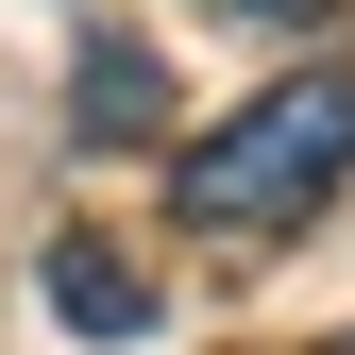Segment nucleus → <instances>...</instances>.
Returning <instances> with one entry per match:
<instances>
[{"label": "nucleus", "mask_w": 355, "mask_h": 355, "mask_svg": "<svg viewBox=\"0 0 355 355\" xmlns=\"http://www.w3.org/2000/svg\"><path fill=\"white\" fill-rule=\"evenodd\" d=\"M355 187V68H288V85H254L237 119H203L187 153H169V203L220 220V237H288V220H322Z\"/></svg>", "instance_id": "1"}, {"label": "nucleus", "mask_w": 355, "mask_h": 355, "mask_svg": "<svg viewBox=\"0 0 355 355\" xmlns=\"http://www.w3.org/2000/svg\"><path fill=\"white\" fill-rule=\"evenodd\" d=\"M322 355H355V338H322Z\"/></svg>", "instance_id": "5"}, {"label": "nucleus", "mask_w": 355, "mask_h": 355, "mask_svg": "<svg viewBox=\"0 0 355 355\" xmlns=\"http://www.w3.org/2000/svg\"><path fill=\"white\" fill-rule=\"evenodd\" d=\"M51 304H68V322H85V338H136V322H153V288H136V271H119V254H102V237H51Z\"/></svg>", "instance_id": "2"}, {"label": "nucleus", "mask_w": 355, "mask_h": 355, "mask_svg": "<svg viewBox=\"0 0 355 355\" xmlns=\"http://www.w3.org/2000/svg\"><path fill=\"white\" fill-rule=\"evenodd\" d=\"M85 136H153V51H136V34H85Z\"/></svg>", "instance_id": "3"}, {"label": "nucleus", "mask_w": 355, "mask_h": 355, "mask_svg": "<svg viewBox=\"0 0 355 355\" xmlns=\"http://www.w3.org/2000/svg\"><path fill=\"white\" fill-rule=\"evenodd\" d=\"M220 17H304V0H220Z\"/></svg>", "instance_id": "4"}]
</instances>
